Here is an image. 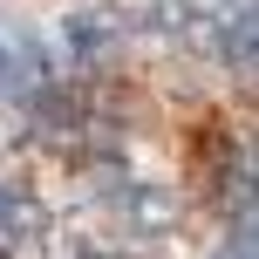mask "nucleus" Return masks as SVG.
<instances>
[{
    "instance_id": "obj_1",
    "label": "nucleus",
    "mask_w": 259,
    "mask_h": 259,
    "mask_svg": "<svg viewBox=\"0 0 259 259\" xmlns=\"http://www.w3.org/2000/svg\"><path fill=\"white\" fill-rule=\"evenodd\" d=\"M48 89V55L27 27H0V103H34Z\"/></svg>"
},
{
    "instance_id": "obj_2",
    "label": "nucleus",
    "mask_w": 259,
    "mask_h": 259,
    "mask_svg": "<svg viewBox=\"0 0 259 259\" xmlns=\"http://www.w3.org/2000/svg\"><path fill=\"white\" fill-rule=\"evenodd\" d=\"M41 225H48V211H41L27 191L0 184V239H41Z\"/></svg>"
},
{
    "instance_id": "obj_3",
    "label": "nucleus",
    "mask_w": 259,
    "mask_h": 259,
    "mask_svg": "<svg viewBox=\"0 0 259 259\" xmlns=\"http://www.w3.org/2000/svg\"><path fill=\"white\" fill-rule=\"evenodd\" d=\"M219 259H252V239H239V246H225Z\"/></svg>"
},
{
    "instance_id": "obj_4",
    "label": "nucleus",
    "mask_w": 259,
    "mask_h": 259,
    "mask_svg": "<svg viewBox=\"0 0 259 259\" xmlns=\"http://www.w3.org/2000/svg\"><path fill=\"white\" fill-rule=\"evenodd\" d=\"M0 259H14V252H7V246H0Z\"/></svg>"
}]
</instances>
